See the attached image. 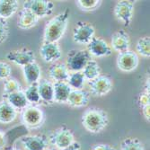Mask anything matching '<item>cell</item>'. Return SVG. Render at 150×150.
Segmentation results:
<instances>
[{
    "mask_svg": "<svg viewBox=\"0 0 150 150\" xmlns=\"http://www.w3.org/2000/svg\"><path fill=\"white\" fill-rule=\"evenodd\" d=\"M129 36L124 30H120L115 32L112 35L111 48L118 53L124 52L129 50Z\"/></svg>",
    "mask_w": 150,
    "mask_h": 150,
    "instance_id": "obj_15",
    "label": "cell"
},
{
    "mask_svg": "<svg viewBox=\"0 0 150 150\" xmlns=\"http://www.w3.org/2000/svg\"><path fill=\"white\" fill-rule=\"evenodd\" d=\"M90 100V94L85 90H72L67 103L74 108L86 107Z\"/></svg>",
    "mask_w": 150,
    "mask_h": 150,
    "instance_id": "obj_17",
    "label": "cell"
},
{
    "mask_svg": "<svg viewBox=\"0 0 150 150\" xmlns=\"http://www.w3.org/2000/svg\"><path fill=\"white\" fill-rule=\"evenodd\" d=\"M114 16L125 26H129L134 13V4L132 1L121 0L118 1L114 6Z\"/></svg>",
    "mask_w": 150,
    "mask_h": 150,
    "instance_id": "obj_10",
    "label": "cell"
},
{
    "mask_svg": "<svg viewBox=\"0 0 150 150\" xmlns=\"http://www.w3.org/2000/svg\"><path fill=\"white\" fill-rule=\"evenodd\" d=\"M138 103H139V105L140 106V108H143L146 105H150V93H149V92L144 91L143 93H141L139 96Z\"/></svg>",
    "mask_w": 150,
    "mask_h": 150,
    "instance_id": "obj_34",
    "label": "cell"
},
{
    "mask_svg": "<svg viewBox=\"0 0 150 150\" xmlns=\"http://www.w3.org/2000/svg\"><path fill=\"white\" fill-rule=\"evenodd\" d=\"M23 93L25 94V97H26L27 101H28L29 104L38 105V104L42 103V100H40V94H39L37 84L29 85L24 89Z\"/></svg>",
    "mask_w": 150,
    "mask_h": 150,
    "instance_id": "obj_27",
    "label": "cell"
},
{
    "mask_svg": "<svg viewBox=\"0 0 150 150\" xmlns=\"http://www.w3.org/2000/svg\"><path fill=\"white\" fill-rule=\"evenodd\" d=\"M102 1L100 0H78L76 1L77 6L83 11H93L97 9Z\"/></svg>",
    "mask_w": 150,
    "mask_h": 150,
    "instance_id": "obj_31",
    "label": "cell"
},
{
    "mask_svg": "<svg viewBox=\"0 0 150 150\" xmlns=\"http://www.w3.org/2000/svg\"><path fill=\"white\" fill-rule=\"evenodd\" d=\"M86 78L81 71L72 72L67 77V83L72 90H82L86 83Z\"/></svg>",
    "mask_w": 150,
    "mask_h": 150,
    "instance_id": "obj_26",
    "label": "cell"
},
{
    "mask_svg": "<svg viewBox=\"0 0 150 150\" xmlns=\"http://www.w3.org/2000/svg\"><path fill=\"white\" fill-rule=\"evenodd\" d=\"M120 150H145L143 143L136 138H127L122 140Z\"/></svg>",
    "mask_w": 150,
    "mask_h": 150,
    "instance_id": "obj_29",
    "label": "cell"
},
{
    "mask_svg": "<svg viewBox=\"0 0 150 150\" xmlns=\"http://www.w3.org/2000/svg\"><path fill=\"white\" fill-rule=\"evenodd\" d=\"M4 100H6L11 106H13L16 110H20L23 111V109H25L29 104L28 101H27L25 94L23 91H19L4 96Z\"/></svg>",
    "mask_w": 150,
    "mask_h": 150,
    "instance_id": "obj_22",
    "label": "cell"
},
{
    "mask_svg": "<svg viewBox=\"0 0 150 150\" xmlns=\"http://www.w3.org/2000/svg\"><path fill=\"white\" fill-rule=\"evenodd\" d=\"M38 91L42 103L45 104H53L54 101V87L53 83L47 79H42L37 83Z\"/></svg>",
    "mask_w": 150,
    "mask_h": 150,
    "instance_id": "obj_16",
    "label": "cell"
},
{
    "mask_svg": "<svg viewBox=\"0 0 150 150\" xmlns=\"http://www.w3.org/2000/svg\"><path fill=\"white\" fill-rule=\"evenodd\" d=\"M81 72L83 73L86 80L91 81L98 77L101 75V67L96 61L92 59L86 64V66L84 67Z\"/></svg>",
    "mask_w": 150,
    "mask_h": 150,
    "instance_id": "obj_25",
    "label": "cell"
},
{
    "mask_svg": "<svg viewBox=\"0 0 150 150\" xmlns=\"http://www.w3.org/2000/svg\"><path fill=\"white\" fill-rule=\"evenodd\" d=\"M25 150H45L48 147V138L42 135H29L21 139Z\"/></svg>",
    "mask_w": 150,
    "mask_h": 150,
    "instance_id": "obj_14",
    "label": "cell"
},
{
    "mask_svg": "<svg viewBox=\"0 0 150 150\" xmlns=\"http://www.w3.org/2000/svg\"><path fill=\"white\" fill-rule=\"evenodd\" d=\"M91 150H116L114 146L111 145H107V144H97L94 145Z\"/></svg>",
    "mask_w": 150,
    "mask_h": 150,
    "instance_id": "obj_35",
    "label": "cell"
},
{
    "mask_svg": "<svg viewBox=\"0 0 150 150\" xmlns=\"http://www.w3.org/2000/svg\"><path fill=\"white\" fill-rule=\"evenodd\" d=\"M49 76L51 80L55 82H67L69 76V71L65 64L56 62L53 63L49 69Z\"/></svg>",
    "mask_w": 150,
    "mask_h": 150,
    "instance_id": "obj_20",
    "label": "cell"
},
{
    "mask_svg": "<svg viewBox=\"0 0 150 150\" xmlns=\"http://www.w3.org/2000/svg\"><path fill=\"white\" fill-rule=\"evenodd\" d=\"M23 72L25 82L28 84V86L37 84L40 80L42 70H40V67L36 61L23 67Z\"/></svg>",
    "mask_w": 150,
    "mask_h": 150,
    "instance_id": "obj_18",
    "label": "cell"
},
{
    "mask_svg": "<svg viewBox=\"0 0 150 150\" xmlns=\"http://www.w3.org/2000/svg\"><path fill=\"white\" fill-rule=\"evenodd\" d=\"M6 59L15 63L18 66H21L22 67L28 65L30 63H33L35 61V55L33 50H31L28 48H21L15 50H12L7 53Z\"/></svg>",
    "mask_w": 150,
    "mask_h": 150,
    "instance_id": "obj_11",
    "label": "cell"
},
{
    "mask_svg": "<svg viewBox=\"0 0 150 150\" xmlns=\"http://www.w3.org/2000/svg\"><path fill=\"white\" fill-rule=\"evenodd\" d=\"M94 27L86 22L79 21L73 30V40L78 44H88L94 37Z\"/></svg>",
    "mask_w": 150,
    "mask_h": 150,
    "instance_id": "obj_8",
    "label": "cell"
},
{
    "mask_svg": "<svg viewBox=\"0 0 150 150\" xmlns=\"http://www.w3.org/2000/svg\"><path fill=\"white\" fill-rule=\"evenodd\" d=\"M141 109H142V114L144 115V117L147 120H149V119H150V105H146Z\"/></svg>",
    "mask_w": 150,
    "mask_h": 150,
    "instance_id": "obj_38",
    "label": "cell"
},
{
    "mask_svg": "<svg viewBox=\"0 0 150 150\" xmlns=\"http://www.w3.org/2000/svg\"><path fill=\"white\" fill-rule=\"evenodd\" d=\"M9 35V25L6 19L0 17V44L6 42Z\"/></svg>",
    "mask_w": 150,
    "mask_h": 150,
    "instance_id": "obj_32",
    "label": "cell"
},
{
    "mask_svg": "<svg viewBox=\"0 0 150 150\" xmlns=\"http://www.w3.org/2000/svg\"><path fill=\"white\" fill-rule=\"evenodd\" d=\"M88 86L90 93L93 96L103 97L112 91L113 84L111 77L105 75H100L95 79L88 81Z\"/></svg>",
    "mask_w": 150,
    "mask_h": 150,
    "instance_id": "obj_7",
    "label": "cell"
},
{
    "mask_svg": "<svg viewBox=\"0 0 150 150\" xmlns=\"http://www.w3.org/2000/svg\"><path fill=\"white\" fill-rule=\"evenodd\" d=\"M23 8L31 11L40 19L51 15L54 9V4L47 0H28L24 1Z\"/></svg>",
    "mask_w": 150,
    "mask_h": 150,
    "instance_id": "obj_6",
    "label": "cell"
},
{
    "mask_svg": "<svg viewBox=\"0 0 150 150\" xmlns=\"http://www.w3.org/2000/svg\"><path fill=\"white\" fill-rule=\"evenodd\" d=\"M40 55L47 63H56L59 59H60L62 52L57 42H43L40 48Z\"/></svg>",
    "mask_w": 150,
    "mask_h": 150,
    "instance_id": "obj_13",
    "label": "cell"
},
{
    "mask_svg": "<svg viewBox=\"0 0 150 150\" xmlns=\"http://www.w3.org/2000/svg\"><path fill=\"white\" fill-rule=\"evenodd\" d=\"M139 63V59L138 54L130 50L119 53L117 56L118 69L126 73H129L137 69Z\"/></svg>",
    "mask_w": 150,
    "mask_h": 150,
    "instance_id": "obj_9",
    "label": "cell"
},
{
    "mask_svg": "<svg viewBox=\"0 0 150 150\" xmlns=\"http://www.w3.org/2000/svg\"><path fill=\"white\" fill-rule=\"evenodd\" d=\"M19 91H23V87L22 85L19 83V82L13 77H9L8 79L5 80L4 82V96L16 92H19Z\"/></svg>",
    "mask_w": 150,
    "mask_h": 150,
    "instance_id": "obj_30",
    "label": "cell"
},
{
    "mask_svg": "<svg viewBox=\"0 0 150 150\" xmlns=\"http://www.w3.org/2000/svg\"><path fill=\"white\" fill-rule=\"evenodd\" d=\"M19 2L17 0H0V17L7 19L17 12Z\"/></svg>",
    "mask_w": 150,
    "mask_h": 150,
    "instance_id": "obj_24",
    "label": "cell"
},
{
    "mask_svg": "<svg viewBox=\"0 0 150 150\" xmlns=\"http://www.w3.org/2000/svg\"><path fill=\"white\" fill-rule=\"evenodd\" d=\"M92 56L86 50H71L67 53L66 66L69 71H82L86 64L92 60Z\"/></svg>",
    "mask_w": 150,
    "mask_h": 150,
    "instance_id": "obj_4",
    "label": "cell"
},
{
    "mask_svg": "<svg viewBox=\"0 0 150 150\" xmlns=\"http://www.w3.org/2000/svg\"><path fill=\"white\" fill-rule=\"evenodd\" d=\"M81 123L90 133L97 134L102 132L109 124L108 113L97 107L88 108L81 117Z\"/></svg>",
    "mask_w": 150,
    "mask_h": 150,
    "instance_id": "obj_2",
    "label": "cell"
},
{
    "mask_svg": "<svg viewBox=\"0 0 150 150\" xmlns=\"http://www.w3.org/2000/svg\"><path fill=\"white\" fill-rule=\"evenodd\" d=\"M6 145V134L2 130H0V150L5 149Z\"/></svg>",
    "mask_w": 150,
    "mask_h": 150,
    "instance_id": "obj_36",
    "label": "cell"
},
{
    "mask_svg": "<svg viewBox=\"0 0 150 150\" xmlns=\"http://www.w3.org/2000/svg\"><path fill=\"white\" fill-rule=\"evenodd\" d=\"M54 87V101L58 103H67L69 94L72 92L71 87L67 82H55Z\"/></svg>",
    "mask_w": 150,
    "mask_h": 150,
    "instance_id": "obj_21",
    "label": "cell"
},
{
    "mask_svg": "<svg viewBox=\"0 0 150 150\" xmlns=\"http://www.w3.org/2000/svg\"><path fill=\"white\" fill-rule=\"evenodd\" d=\"M70 11L66 8L63 12L50 19L46 24L43 33V42H57L64 36L69 24Z\"/></svg>",
    "mask_w": 150,
    "mask_h": 150,
    "instance_id": "obj_1",
    "label": "cell"
},
{
    "mask_svg": "<svg viewBox=\"0 0 150 150\" xmlns=\"http://www.w3.org/2000/svg\"><path fill=\"white\" fill-rule=\"evenodd\" d=\"M17 111L6 100L0 102V123L9 124L17 117Z\"/></svg>",
    "mask_w": 150,
    "mask_h": 150,
    "instance_id": "obj_23",
    "label": "cell"
},
{
    "mask_svg": "<svg viewBox=\"0 0 150 150\" xmlns=\"http://www.w3.org/2000/svg\"><path fill=\"white\" fill-rule=\"evenodd\" d=\"M3 150H20L18 148H16V147H9V148H5Z\"/></svg>",
    "mask_w": 150,
    "mask_h": 150,
    "instance_id": "obj_39",
    "label": "cell"
},
{
    "mask_svg": "<svg viewBox=\"0 0 150 150\" xmlns=\"http://www.w3.org/2000/svg\"><path fill=\"white\" fill-rule=\"evenodd\" d=\"M11 74H12L11 66L5 61H0V79L6 80L11 76Z\"/></svg>",
    "mask_w": 150,
    "mask_h": 150,
    "instance_id": "obj_33",
    "label": "cell"
},
{
    "mask_svg": "<svg viewBox=\"0 0 150 150\" xmlns=\"http://www.w3.org/2000/svg\"><path fill=\"white\" fill-rule=\"evenodd\" d=\"M61 150H81V144L77 141H74L71 145Z\"/></svg>",
    "mask_w": 150,
    "mask_h": 150,
    "instance_id": "obj_37",
    "label": "cell"
},
{
    "mask_svg": "<svg viewBox=\"0 0 150 150\" xmlns=\"http://www.w3.org/2000/svg\"><path fill=\"white\" fill-rule=\"evenodd\" d=\"M48 141L52 146H55L59 149H63L75 141V137L73 132L69 129L63 126L53 130L49 135Z\"/></svg>",
    "mask_w": 150,
    "mask_h": 150,
    "instance_id": "obj_5",
    "label": "cell"
},
{
    "mask_svg": "<svg viewBox=\"0 0 150 150\" xmlns=\"http://www.w3.org/2000/svg\"><path fill=\"white\" fill-rule=\"evenodd\" d=\"M45 150H55V149H53V148H50V147H47Z\"/></svg>",
    "mask_w": 150,
    "mask_h": 150,
    "instance_id": "obj_40",
    "label": "cell"
},
{
    "mask_svg": "<svg viewBox=\"0 0 150 150\" xmlns=\"http://www.w3.org/2000/svg\"><path fill=\"white\" fill-rule=\"evenodd\" d=\"M86 50L89 52L91 56L97 58H103L111 56L112 50L111 46L107 43V42L100 37H93L91 42L86 46Z\"/></svg>",
    "mask_w": 150,
    "mask_h": 150,
    "instance_id": "obj_12",
    "label": "cell"
},
{
    "mask_svg": "<svg viewBox=\"0 0 150 150\" xmlns=\"http://www.w3.org/2000/svg\"><path fill=\"white\" fill-rule=\"evenodd\" d=\"M39 22V18L28 9L23 8L17 18V26L22 30H28L34 27Z\"/></svg>",
    "mask_w": 150,
    "mask_h": 150,
    "instance_id": "obj_19",
    "label": "cell"
},
{
    "mask_svg": "<svg viewBox=\"0 0 150 150\" xmlns=\"http://www.w3.org/2000/svg\"><path fill=\"white\" fill-rule=\"evenodd\" d=\"M136 53L145 58L150 57V38L147 36L139 39L136 44Z\"/></svg>",
    "mask_w": 150,
    "mask_h": 150,
    "instance_id": "obj_28",
    "label": "cell"
},
{
    "mask_svg": "<svg viewBox=\"0 0 150 150\" xmlns=\"http://www.w3.org/2000/svg\"><path fill=\"white\" fill-rule=\"evenodd\" d=\"M21 120L26 128L30 129H36L42 126L45 115L40 107L30 104L22 111Z\"/></svg>",
    "mask_w": 150,
    "mask_h": 150,
    "instance_id": "obj_3",
    "label": "cell"
}]
</instances>
